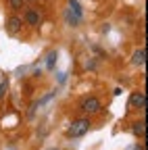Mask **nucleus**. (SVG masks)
Returning <instances> with one entry per match:
<instances>
[{"label":"nucleus","instance_id":"nucleus-1","mask_svg":"<svg viewBox=\"0 0 148 150\" xmlns=\"http://www.w3.org/2000/svg\"><path fill=\"white\" fill-rule=\"evenodd\" d=\"M90 119H77V121H73L67 129V136L69 138H81L88 134V129H90Z\"/></svg>","mask_w":148,"mask_h":150},{"label":"nucleus","instance_id":"nucleus-2","mask_svg":"<svg viewBox=\"0 0 148 150\" xmlns=\"http://www.w3.org/2000/svg\"><path fill=\"white\" fill-rule=\"evenodd\" d=\"M100 108H102V104H100V100H98L96 96H88V98L81 102V110L88 112V115H94V112H98Z\"/></svg>","mask_w":148,"mask_h":150},{"label":"nucleus","instance_id":"nucleus-3","mask_svg":"<svg viewBox=\"0 0 148 150\" xmlns=\"http://www.w3.org/2000/svg\"><path fill=\"white\" fill-rule=\"evenodd\" d=\"M4 27H6V33L8 35H17V33L21 31V27H23V19L17 17V15H13V17L6 19V25Z\"/></svg>","mask_w":148,"mask_h":150},{"label":"nucleus","instance_id":"nucleus-4","mask_svg":"<svg viewBox=\"0 0 148 150\" xmlns=\"http://www.w3.org/2000/svg\"><path fill=\"white\" fill-rule=\"evenodd\" d=\"M129 106H132V108H144L146 106V94L144 92L132 94V98H129Z\"/></svg>","mask_w":148,"mask_h":150},{"label":"nucleus","instance_id":"nucleus-5","mask_svg":"<svg viewBox=\"0 0 148 150\" xmlns=\"http://www.w3.org/2000/svg\"><path fill=\"white\" fill-rule=\"evenodd\" d=\"M25 21H27V25H40V21H42V17H40V11L38 8H27V13H25Z\"/></svg>","mask_w":148,"mask_h":150},{"label":"nucleus","instance_id":"nucleus-6","mask_svg":"<svg viewBox=\"0 0 148 150\" xmlns=\"http://www.w3.org/2000/svg\"><path fill=\"white\" fill-rule=\"evenodd\" d=\"M132 63H134L136 67H144V63H146V48H138V50L134 52Z\"/></svg>","mask_w":148,"mask_h":150},{"label":"nucleus","instance_id":"nucleus-7","mask_svg":"<svg viewBox=\"0 0 148 150\" xmlns=\"http://www.w3.org/2000/svg\"><path fill=\"white\" fill-rule=\"evenodd\" d=\"M65 19H67V25H71V27H77L79 23H81V17H77V15H73L69 8L65 11Z\"/></svg>","mask_w":148,"mask_h":150},{"label":"nucleus","instance_id":"nucleus-8","mask_svg":"<svg viewBox=\"0 0 148 150\" xmlns=\"http://www.w3.org/2000/svg\"><path fill=\"white\" fill-rule=\"evenodd\" d=\"M132 131H134L136 138H144V134H146V123H144V121H136V123L132 125Z\"/></svg>","mask_w":148,"mask_h":150},{"label":"nucleus","instance_id":"nucleus-9","mask_svg":"<svg viewBox=\"0 0 148 150\" xmlns=\"http://www.w3.org/2000/svg\"><path fill=\"white\" fill-rule=\"evenodd\" d=\"M67 8H69L73 15H77V17L84 19V11H81V4L77 2V0H69V2H67Z\"/></svg>","mask_w":148,"mask_h":150},{"label":"nucleus","instance_id":"nucleus-10","mask_svg":"<svg viewBox=\"0 0 148 150\" xmlns=\"http://www.w3.org/2000/svg\"><path fill=\"white\" fill-rule=\"evenodd\" d=\"M57 59H59V52H57V50L48 52V56H46V67H48V69H54V63H57Z\"/></svg>","mask_w":148,"mask_h":150},{"label":"nucleus","instance_id":"nucleus-11","mask_svg":"<svg viewBox=\"0 0 148 150\" xmlns=\"http://www.w3.org/2000/svg\"><path fill=\"white\" fill-rule=\"evenodd\" d=\"M8 4L13 11H19V8H23V0H8Z\"/></svg>","mask_w":148,"mask_h":150},{"label":"nucleus","instance_id":"nucleus-12","mask_svg":"<svg viewBox=\"0 0 148 150\" xmlns=\"http://www.w3.org/2000/svg\"><path fill=\"white\" fill-rule=\"evenodd\" d=\"M6 90H8V81L4 79V81H0V98H2L4 94H6Z\"/></svg>","mask_w":148,"mask_h":150},{"label":"nucleus","instance_id":"nucleus-13","mask_svg":"<svg viewBox=\"0 0 148 150\" xmlns=\"http://www.w3.org/2000/svg\"><path fill=\"white\" fill-rule=\"evenodd\" d=\"M50 150H57V148H50Z\"/></svg>","mask_w":148,"mask_h":150}]
</instances>
